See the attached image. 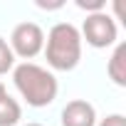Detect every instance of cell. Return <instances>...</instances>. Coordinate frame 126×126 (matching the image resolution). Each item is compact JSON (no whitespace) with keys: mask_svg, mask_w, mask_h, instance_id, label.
Masks as SVG:
<instances>
[{"mask_svg":"<svg viewBox=\"0 0 126 126\" xmlns=\"http://www.w3.org/2000/svg\"><path fill=\"white\" fill-rule=\"evenodd\" d=\"M47 64L57 72H72L82 59V35L72 22H57L45 40Z\"/></svg>","mask_w":126,"mask_h":126,"instance_id":"7a4b0ae2","label":"cell"},{"mask_svg":"<svg viewBox=\"0 0 126 126\" xmlns=\"http://www.w3.org/2000/svg\"><path fill=\"white\" fill-rule=\"evenodd\" d=\"M5 94H8V89H5V84H3V82H0V99H3Z\"/></svg>","mask_w":126,"mask_h":126,"instance_id":"8fae6325","label":"cell"},{"mask_svg":"<svg viewBox=\"0 0 126 126\" xmlns=\"http://www.w3.org/2000/svg\"><path fill=\"white\" fill-rule=\"evenodd\" d=\"M20 119H22V106L17 104V99L5 94L0 99V126H15Z\"/></svg>","mask_w":126,"mask_h":126,"instance_id":"52a82bcc","label":"cell"},{"mask_svg":"<svg viewBox=\"0 0 126 126\" xmlns=\"http://www.w3.org/2000/svg\"><path fill=\"white\" fill-rule=\"evenodd\" d=\"M62 126H96V111L87 99H72L62 109Z\"/></svg>","mask_w":126,"mask_h":126,"instance_id":"5b68a950","label":"cell"},{"mask_svg":"<svg viewBox=\"0 0 126 126\" xmlns=\"http://www.w3.org/2000/svg\"><path fill=\"white\" fill-rule=\"evenodd\" d=\"M13 67H15V54H13V49H10L8 40L0 37V74L13 72Z\"/></svg>","mask_w":126,"mask_h":126,"instance_id":"ba28073f","label":"cell"},{"mask_svg":"<svg viewBox=\"0 0 126 126\" xmlns=\"http://www.w3.org/2000/svg\"><path fill=\"white\" fill-rule=\"evenodd\" d=\"M99 126H126V116L124 114H109L106 119H101Z\"/></svg>","mask_w":126,"mask_h":126,"instance_id":"30bf717a","label":"cell"},{"mask_svg":"<svg viewBox=\"0 0 126 126\" xmlns=\"http://www.w3.org/2000/svg\"><path fill=\"white\" fill-rule=\"evenodd\" d=\"M13 82H15V89L20 92V96L35 109L52 104L59 92L57 77L49 69L35 64V62H22V64L13 67Z\"/></svg>","mask_w":126,"mask_h":126,"instance_id":"6da1fadb","label":"cell"},{"mask_svg":"<svg viewBox=\"0 0 126 126\" xmlns=\"http://www.w3.org/2000/svg\"><path fill=\"white\" fill-rule=\"evenodd\" d=\"M79 35H82V42L87 40V45H92V47H96V49H106V47L116 45L119 27H116V20H114L106 10H101V13L87 15V20H84Z\"/></svg>","mask_w":126,"mask_h":126,"instance_id":"3957f363","label":"cell"},{"mask_svg":"<svg viewBox=\"0 0 126 126\" xmlns=\"http://www.w3.org/2000/svg\"><path fill=\"white\" fill-rule=\"evenodd\" d=\"M77 8H82V10H87V15H92V13H101L106 8V3L104 0H77Z\"/></svg>","mask_w":126,"mask_h":126,"instance_id":"9c48e42d","label":"cell"},{"mask_svg":"<svg viewBox=\"0 0 126 126\" xmlns=\"http://www.w3.org/2000/svg\"><path fill=\"white\" fill-rule=\"evenodd\" d=\"M27 126H42V124H27Z\"/></svg>","mask_w":126,"mask_h":126,"instance_id":"7c38bea8","label":"cell"},{"mask_svg":"<svg viewBox=\"0 0 126 126\" xmlns=\"http://www.w3.org/2000/svg\"><path fill=\"white\" fill-rule=\"evenodd\" d=\"M106 72H109V77L116 87H126V45L124 42H119L114 54L109 57Z\"/></svg>","mask_w":126,"mask_h":126,"instance_id":"8992f818","label":"cell"},{"mask_svg":"<svg viewBox=\"0 0 126 126\" xmlns=\"http://www.w3.org/2000/svg\"><path fill=\"white\" fill-rule=\"evenodd\" d=\"M10 49L15 57H22L25 62L37 57L45 49V32L37 22H20L15 25L10 35Z\"/></svg>","mask_w":126,"mask_h":126,"instance_id":"277c9868","label":"cell"}]
</instances>
